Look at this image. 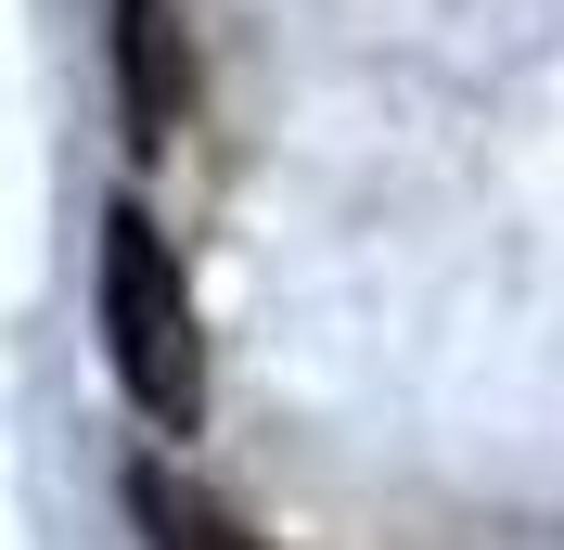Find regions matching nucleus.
<instances>
[{
  "label": "nucleus",
  "instance_id": "nucleus-3",
  "mask_svg": "<svg viewBox=\"0 0 564 550\" xmlns=\"http://www.w3.org/2000/svg\"><path fill=\"white\" fill-rule=\"evenodd\" d=\"M129 525H141V550H270V538H245L218 513L206 486H180L167 461H129Z\"/></svg>",
  "mask_w": 564,
  "mask_h": 550
},
{
  "label": "nucleus",
  "instance_id": "nucleus-1",
  "mask_svg": "<svg viewBox=\"0 0 564 550\" xmlns=\"http://www.w3.org/2000/svg\"><path fill=\"white\" fill-rule=\"evenodd\" d=\"M104 359H116V384H129L141 422H167V436L206 422V333H193V282H180L167 231H154L141 206L104 218Z\"/></svg>",
  "mask_w": 564,
  "mask_h": 550
},
{
  "label": "nucleus",
  "instance_id": "nucleus-2",
  "mask_svg": "<svg viewBox=\"0 0 564 550\" xmlns=\"http://www.w3.org/2000/svg\"><path fill=\"white\" fill-rule=\"evenodd\" d=\"M116 90H129V141H154L193 116V38H180L167 0H116Z\"/></svg>",
  "mask_w": 564,
  "mask_h": 550
}]
</instances>
